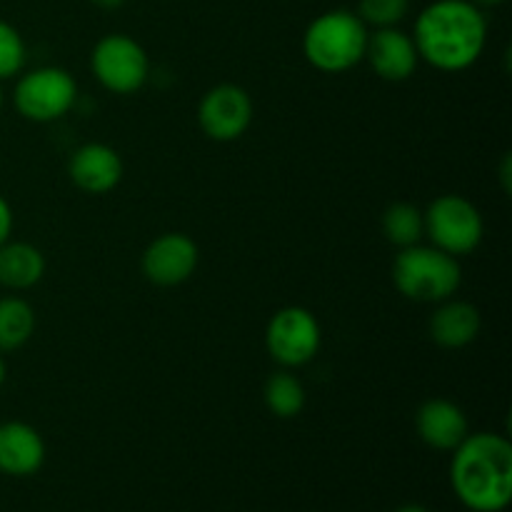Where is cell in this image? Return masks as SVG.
<instances>
[{
  "instance_id": "11",
  "label": "cell",
  "mask_w": 512,
  "mask_h": 512,
  "mask_svg": "<svg viewBox=\"0 0 512 512\" xmlns=\"http://www.w3.org/2000/svg\"><path fill=\"white\" fill-rule=\"evenodd\" d=\"M365 60L380 80L388 83H405L415 75L420 65L418 48L413 35L400 28H378L368 35Z\"/></svg>"
},
{
  "instance_id": "18",
  "label": "cell",
  "mask_w": 512,
  "mask_h": 512,
  "mask_svg": "<svg viewBox=\"0 0 512 512\" xmlns=\"http://www.w3.org/2000/svg\"><path fill=\"white\" fill-rule=\"evenodd\" d=\"M35 333V310L28 300L0 298V353L20 350Z\"/></svg>"
},
{
  "instance_id": "7",
  "label": "cell",
  "mask_w": 512,
  "mask_h": 512,
  "mask_svg": "<svg viewBox=\"0 0 512 512\" xmlns=\"http://www.w3.org/2000/svg\"><path fill=\"white\" fill-rule=\"evenodd\" d=\"M90 70L108 93L133 95L150 80V58L135 38L110 33L93 45Z\"/></svg>"
},
{
  "instance_id": "15",
  "label": "cell",
  "mask_w": 512,
  "mask_h": 512,
  "mask_svg": "<svg viewBox=\"0 0 512 512\" xmlns=\"http://www.w3.org/2000/svg\"><path fill=\"white\" fill-rule=\"evenodd\" d=\"M480 328H483L480 310L473 303H468V300L455 298L438 303L428 325L433 343L445 350L468 348L480 335Z\"/></svg>"
},
{
  "instance_id": "4",
  "label": "cell",
  "mask_w": 512,
  "mask_h": 512,
  "mask_svg": "<svg viewBox=\"0 0 512 512\" xmlns=\"http://www.w3.org/2000/svg\"><path fill=\"white\" fill-rule=\"evenodd\" d=\"M393 283L403 298L415 303H443L458 293L463 270L458 258L443 253L435 245L400 248L393 260Z\"/></svg>"
},
{
  "instance_id": "16",
  "label": "cell",
  "mask_w": 512,
  "mask_h": 512,
  "mask_svg": "<svg viewBox=\"0 0 512 512\" xmlns=\"http://www.w3.org/2000/svg\"><path fill=\"white\" fill-rule=\"evenodd\" d=\"M45 275V255L23 240L0 245V285L8 290H28Z\"/></svg>"
},
{
  "instance_id": "14",
  "label": "cell",
  "mask_w": 512,
  "mask_h": 512,
  "mask_svg": "<svg viewBox=\"0 0 512 512\" xmlns=\"http://www.w3.org/2000/svg\"><path fill=\"white\" fill-rule=\"evenodd\" d=\"M45 463V440L23 420L0 423V473L10 478H30Z\"/></svg>"
},
{
  "instance_id": "9",
  "label": "cell",
  "mask_w": 512,
  "mask_h": 512,
  "mask_svg": "<svg viewBox=\"0 0 512 512\" xmlns=\"http://www.w3.org/2000/svg\"><path fill=\"white\" fill-rule=\"evenodd\" d=\"M255 105L245 88L235 83H220L200 98L198 125L205 138L215 143H233L243 138L253 125Z\"/></svg>"
},
{
  "instance_id": "19",
  "label": "cell",
  "mask_w": 512,
  "mask_h": 512,
  "mask_svg": "<svg viewBox=\"0 0 512 512\" xmlns=\"http://www.w3.org/2000/svg\"><path fill=\"white\" fill-rule=\"evenodd\" d=\"M383 235L395 248H410L425 238L423 210L413 203H393L383 213Z\"/></svg>"
},
{
  "instance_id": "24",
  "label": "cell",
  "mask_w": 512,
  "mask_h": 512,
  "mask_svg": "<svg viewBox=\"0 0 512 512\" xmlns=\"http://www.w3.org/2000/svg\"><path fill=\"white\" fill-rule=\"evenodd\" d=\"M395 512H430V510L425 508V505H420V503H408V505H400V508Z\"/></svg>"
},
{
  "instance_id": "1",
  "label": "cell",
  "mask_w": 512,
  "mask_h": 512,
  "mask_svg": "<svg viewBox=\"0 0 512 512\" xmlns=\"http://www.w3.org/2000/svg\"><path fill=\"white\" fill-rule=\"evenodd\" d=\"M413 43L420 63L443 73H463L483 55L488 20L473 0H433L415 18Z\"/></svg>"
},
{
  "instance_id": "8",
  "label": "cell",
  "mask_w": 512,
  "mask_h": 512,
  "mask_svg": "<svg viewBox=\"0 0 512 512\" xmlns=\"http://www.w3.org/2000/svg\"><path fill=\"white\" fill-rule=\"evenodd\" d=\"M323 345V330L318 318L303 305L280 308L265 328V348L270 358L283 368H303Z\"/></svg>"
},
{
  "instance_id": "12",
  "label": "cell",
  "mask_w": 512,
  "mask_h": 512,
  "mask_svg": "<svg viewBox=\"0 0 512 512\" xmlns=\"http://www.w3.org/2000/svg\"><path fill=\"white\" fill-rule=\"evenodd\" d=\"M125 173L123 158L105 143H85L70 155L68 175L78 190L88 195L113 193Z\"/></svg>"
},
{
  "instance_id": "27",
  "label": "cell",
  "mask_w": 512,
  "mask_h": 512,
  "mask_svg": "<svg viewBox=\"0 0 512 512\" xmlns=\"http://www.w3.org/2000/svg\"><path fill=\"white\" fill-rule=\"evenodd\" d=\"M0 110H3V88H0Z\"/></svg>"
},
{
  "instance_id": "22",
  "label": "cell",
  "mask_w": 512,
  "mask_h": 512,
  "mask_svg": "<svg viewBox=\"0 0 512 512\" xmlns=\"http://www.w3.org/2000/svg\"><path fill=\"white\" fill-rule=\"evenodd\" d=\"M13 208H10V203L5 200V195H0V245L5 243V240H10V235H13Z\"/></svg>"
},
{
  "instance_id": "21",
  "label": "cell",
  "mask_w": 512,
  "mask_h": 512,
  "mask_svg": "<svg viewBox=\"0 0 512 512\" xmlns=\"http://www.w3.org/2000/svg\"><path fill=\"white\" fill-rule=\"evenodd\" d=\"M410 13V0H360L358 18L368 28H398Z\"/></svg>"
},
{
  "instance_id": "23",
  "label": "cell",
  "mask_w": 512,
  "mask_h": 512,
  "mask_svg": "<svg viewBox=\"0 0 512 512\" xmlns=\"http://www.w3.org/2000/svg\"><path fill=\"white\" fill-rule=\"evenodd\" d=\"M93 3L103 10H118L125 0H93Z\"/></svg>"
},
{
  "instance_id": "3",
  "label": "cell",
  "mask_w": 512,
  "mask_h": 512,
  "mask_svg": "<svg viewBox=\"0 0 512 512\" xmlns=\"http://www.w3.org/2000/svg\"><path fill=\"white\" fill-rule=\"evenodd\" d=\"M370 28L353 10H328L303 33V55L320 73L338 75L365 60Z\"/></svg>"
},
{
  "instance_id": "13",
  "label": "cell",
  "mask_w": 512,
  "mask_h": 512,
  "mask_svg": "<svg viewBox=\"0 0 512 512\" xmlns=\"http://www.w3.org/2000/svg\"><path fill=\"white\" fill-rule=\"evenodd\" d=\"M415 430L428 448L453 453L470 435L465 410L448 398H430L415 413Z\"/></svg>"
},
{
  "instance_id": "6",
  "label": "cell",
  "mask_w": 512,
  "mask_h": 512,
  "mask_svg": "<svg viewBox=\"0 0 512 512\" xmlns=\"http://www.w3.org/2000/svg\"><path fill=\"white\" fill-rule=\"evenodd\" d=\"M78 100V83L58 65H43L20 73L15 83L13 103L25 120L53 123L68 115Z\"/></svg>"
},
{
  "instance_id": "20",
  "label": "cell",
  "mask_w": 512,
  "mask_h": 512,
  "mask_svg": "<svg viewBox=\"0 0 512 512\" xmlns=\"http://www.w3.org/2000/svg\"><path fill=\"white\" fill-rule=\"evenodd\" d=\"M28 48H25L23 35L8 20H0V83L23 73Z\"/></svg>"
},
{
  "instance_id": "2",
  "label": "cell",
  "mask_w": 512,
  "mask_h": 512,
  "mask_svg": "<svg viewBox=\"0 0 512 512\" xmlns=\"http://www.w3.org/2000/svg\"><path fill=\"white\" fill-rule=\"evenodd\" d=\"M450 485L473 512H503L512 498V445L498 433H470L453 450Z\"/></svg>"
},
{
  "instance_id": "26",
  "label": "cell",
  "mask_w": 512,
  "mask_h": 512,
  "mask_svg": "<svg viewBox=\"0 0 512 512\" xmlns=\"http://www.w3.org/2000/svg\"><path fill=\"white\" fill-rule=\"evenodd\" d=\"M5 375H8V368H5V360H3V355H0V388H3V383H5Z\"/></svg>"
},
{
  "instance_id": "25",
  "label": "cell",
  "mask_w": 512,
  "mask_h": 512,
  "mask_svg": "<svg viewBox=\"0 0 512 512\" xmlns=\"http://www.w3.org/2000/svg\"><path fill=\"white\" fill-rule=\"evenodd\" d=\"M478 8H495V5H503L505 0H473Z\"/></svg>"
},
{
  "instance_id": "17",
  "label": "cell",
  "mask_w": 512,
  "mask_h": 512,
  "mask_svg": "<svg viewBox=\"0 0 512 512\" xmlns=\"http://www.w3.org/2000/svg\"><path fill=\"white\" fill-rule=\"evenodd\" d=\"M263 403L275 418L293 420L305 410L308 393H305V385L300 383L298 375H293L290 370H278L265 380Z\"/></svg>"
},
{
  "instance_id": "5",
  "label": "cell",
  "mask_w": 512,
  "mask_h": 512,
  "mask_svg": "<svg viewBox=\"0 0 512 512\" xmlns=\"http://www.w3.org/2000/svg\"><path fill=\"white\" fill-rule=\"evenodd\" d=\"M423 218L425 238H430L435 248L453 258L475 253L483 243V215H480L478 205L465 195H440L428 205V210H423Z\"/></svg>"
},
{
  "instance_id": "10",
  "label": "cell",
  "mask_w": 512,
  "mask_h": 512,
  "mask_svg": "<svg viewBox=\"0 0 512 512\" xmlns=\"http://www.w3.org/2000/svg\"><path fill=\"white\" fill-rule=\"evenodd\" d=\"M200 263V248L190 235L163 233L143 250L140 270L145 280L158 288H175L188 283Z\"/></svg>"
}]
</instances>
